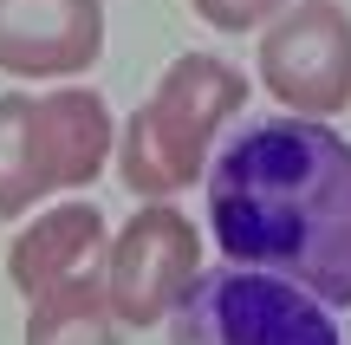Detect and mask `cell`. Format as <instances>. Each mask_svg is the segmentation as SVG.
<instances>
[{
    "instance_id": "cell-6",
    "label": "cell",
    "mask_w": 351,
    "mask_h": 345,
    "mask_svg": "<svg viewBox=\"0 0 351 345\" xmlns=\"http://www.w3.org/2000/svg\"><path fill=\"white\" fill-rule=\"evenodd\" d=\"M261 85L293 117H332L351 104V13L339 0H293L261 33Z\"/></svg>"
},
{
    "instance_id": "cell-7",
    "label": "cell",
    "mask_w": 351,
    "mask_h": 345,
    "mask_svg": "<svg viewBox=\"0 0 351 345\" xmlns=\"http://www.w3.org/2000/svg\"><path fill=\"white\" fill-rule=\"evenodd\" d=\"M104 59V0H0V72L72 85Z\"/></svg>"
},
{
    "instance_id": "cell-5",
    "label": "cell",
    "mask_w": 351,
    "mask_h": 345,
    "mask_svg": "<svg viewBox=\"0 0 351 345\" xmlns=\"http://www.w3.org/2000/svg\"><path fill=\"white\" fill-rule=\"evenodd\" d=\"M202 274V228L176 202H143L130 209V222L111 235L104 254V287L124 326H169V313L182 307V294Z\"/></svg>"
},
{
    "instance_id": "cell-1",
    "label": "cell",
    "mask_w": 351,
    "mask_h": 345,
    "mask_svg": "<svg viewBox=\"0 0 351 345\" xmlns=\"http://www.w3.org/2000/svg\"><path fill=\"white\" fill-rule=\"evenodd\" d=\"M208 235L221 261L351 307V137L326 117H261L208 163Z\"/></svg>"
},
{
    "instance_id": "cell-8",
    "label": "cell",
    "mask_w": 351,
    "mask_h": 345,
    "mask_svg": "<svg viewBox=\"0 0 351 345\" xmlns=\"http://www.w3.org/2000/svg\"><path fill=\"white\" fill-rule=\"evenodd\" d=\"M104 254H111L104 209H91L85 195H59L7 241V281L33 307V300L59 294V287L85 281V274H104Z\"/></svg>"
},
{
    "instance_id": "cell-4",
    "label": "cell",
    "mask_w": 351,
    "mask_h": 345,
    "mask_svg": "<svg viewBox=\"0 0 351 345\" xmlns=\"http://www.w3.org/2000/svg\"><path fill=\"white\" fill-rule=\"evenodd\" d=\"M169 345H345L326 300L261 267H202L169 313Z\"/></svg>"
},
{
    "instance_id": "cell-9",
    "label": "cell",
    "mask_w": 351,
    "mask_h": 345,
    "mask_svg": "<svg viewBox=\"0 0 351 345\" xmlns=\"http://www.w3.org/2000/svg\"><path fill=\"white\" fill-rule=\"evenodd\" d=\"M117 339H124V320L111 307L104 274H85V281L33 300L26 307V333H20V345H117Z\"/></svg>"
},
{
    "instance_id": "cell-3",
    "label": "cell",
    "mask_w": 351,
    "mask_h": 345,
    "mask_svg": "<svg viewBox=\"0 0 351 345\" xmlns=\"http://www.w3.org/2000/svg\"><path fill=\"white\" fill-rule=\"evenodd\" d=\"M117 117L91 85H59L46 98L0 91V222L78 195L111 169Z\"/></svg>"
},
{
    "instance_id": "cell-10",
    "label": "cell",
    "mask_w": 351,
    "mask_h": 345,
    "mask_svg": "<svg viewBox=\"0 0 351 345\" xmlns=\"http://www.w3.org/2000/svg\"><path fill=\"white\" fill-rule=\"evenodd\" d=\"M287 7H293V0H189V13H195L202 26H215V33H254V26H274Z\"/></svg>"
},
{
    "instance_id": "cell-2",
    "label": "cell",
    "mask_w": 351,
    "mask_h": 345,
    "mask_svg": "<svg viewBox=\"0 0 351 345\" xmlns=\"http://www.w3.org/2000/svg\"><path fill=\"white\" fill-rule=\"evenodd\" d=\"M247 104V72L215 52H176L150 104L117 130V182L143 202H176L189 182H208L228 117Z\"/></svg>"
}]
</instances>
